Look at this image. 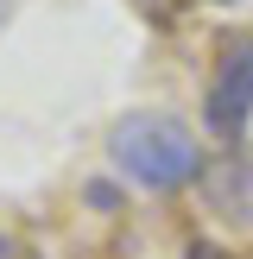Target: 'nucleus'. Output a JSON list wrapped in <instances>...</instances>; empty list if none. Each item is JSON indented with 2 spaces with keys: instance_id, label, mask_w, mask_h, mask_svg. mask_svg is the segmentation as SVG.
I'll use <instances>...</instances> for the list:
<instances>
[{
  "instance_id": "6",
  "label": "nucleus",
  "mask_w": 253,
  "mask_h": 259,
  "mask_svg": "<svg viewBox=\"0 0 253 259\" xmlns=\"http://www.w3.org/2000/svg\"><path fill=\"white\" fill-rule=\"evenodd\" d=\"M190 259H222V253H215V247H190Z\"/></svg>"
},
{
  "instance_id": "4",
  "label": "nucleus",
  "mask_w": 253,
  "mask_h": 259,
  "mask_svg": "<svg viewBox=\"0 0 253 259\" xmlns=\"http://www.w3.org/2000/svg\"><path fill=\"white\" fill-rule=\"evenodd\" d=\"M89 209H120V190H114L108 177H95V184H89Z\"/></svg>"
},
{
  "instance_id": "7",
  "label": "nucleus",
  "mask_w": 253,
  "mask_h": 259,
  "mask_svg": "<svg viewBox=\"0 0 253 259\" xmlns=\"http://www.w3.org/2000/svg\"><path fill=\"white\" fill-rule=\"evenodd\" d=\"M7 19H13V0H0V25H7Z\"/></svg>"
},
{
  "instance_id": "5",
  "label": "nucleus",
  "mask_w": 253,
  "mask_h": 259,
  "mask_svg": "<svg viewBox=\"0 0 253 259\" xmlns=\"http://www.w3.org/2000/svg\"><path fill=\"white\" fill-rule=\"evenodd\" d=\"M0 259H45V253L25 247V240H13V234H0Z\"/></svg>"
},
{
  "instance_id": "1",
  "label": "nucleus",
  "mask_w": 253,
  "mask_h": 259,
  "mask_svg": "<svg viewBox=\"0 0 253 259\" xmlns=\"http://www.w3.org/2000/svg\"><path fill=\"white\" fill-rule=\"evenodd\" d=\"M108 158H114L120 177H133L146 190H190L202 177V164H209L202 146H196V133L177 114H164V108L120 114L114 133H108Z\"/></svg>"
},
{
  "instance_id": "2",
  "label": "nucleus",
  "mask_w": 253,
  "mask_h": 259,
  "mask_svg": "<svg viewBox=\"0 0 253 259\" xmlns=\"http://www.w3.org/2000/svg\"><path fill=\"white\" fill-rule=\"evenodd\" d=\"M202 120L222 146H240L253 120V32H228L215 51V76H209V101H202Z\"/></svg>"
},
{
  "instance_id": "3",
  "label": "nucleus",
  "mask_w": 253,
  "mask_h": 259,
  "mask_svg": "<svg viewBox=\"0 0 253 259\" xmlns=\"http://www.w3.org/2000/svg\"><path fill=\"white\" fill-rule=\"evenodd\" d=\"M196 190H202V209H209L222 228L247 234L253 228V146H222L209 164H202Z\"/></svg>"
}]
</instances>
